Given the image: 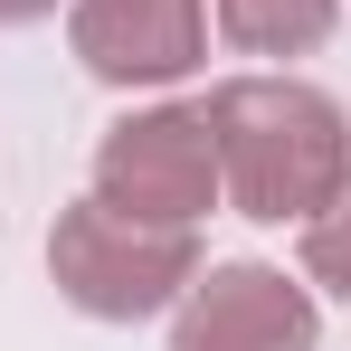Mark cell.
<instances>
[{"label":"cell","mask_w":351,"mask_h":351,"mask_svg":"<svg viewBox=\"0 0 351 351\" xmlns=\"http://www.w3.org/2000/svg\"><path fill=\"white\" fill-rule=\"evenodd\" d=\"M209 133H219V199H237V219L256 228L313 219L351 180V114L304 76H228L209 95Z\"/></svg>","instance_id":"obj_1"},{"label":"cell","mask_w":351,"mask_h":351,"mask_svg":"<svg viewBox=\"0 0 351 351\" xmlns=\"http://www.w3.org/2000/svg\"><path fill=\"white\" fill-rule=\"evenodd\" d=\"M48 276L76 313L95 323H143V313H171L180 285L199 276V228H152V219H123L95 190L58 209L48 228Z\"/></svg>","instance_id":"obj_2"},{"label":"cell","mask_w":351,"mask_h":351,"mask_svg":"<svg viewBox=\"0 0 351 351\" xmlns=\"http://www.w3.org/2000/svg\"><path fill=\"white\" fill-rule=\"evenodd\" d=\"M95 199L152 228H199L219 209V133L209 105H143L95 143Z\"/></svg>","instance_id":"obj_3"},{"label":"cell","mask_w":351,"mask_h":351,"mask_svg":"<svg viewBox=\"0 0 351 351\" xmlns=\"http://www.w3.org/2000/svg\"><path fill=\"white\" fill-rule=\"evenodd\" d=\"M313 342H323L313 294L285 285V266H256V256L199 266L171 304V351H313Z\"/></svg>","instance_id":"obj_4"},{"label":"cell","mask_w":351,"mask_h":351,"mask_svg":"<svg viewBox=\"0 0 351 351\" xmlns=\"http://www.w3.org/2000/svg\"><path fill=\"white\" fill-rule=\"evenodd\" d=\"M66 38L95 86H180L209 58V0H66Z\"/></svg>","instance_id":"obj_5"},{"label":"cell","mask_w":351,"mask_h":351,"mask_svg":"<svg viewBox=\"0 0 351 351\" xmlns=\"http://www.w3.org/2000/svg\"><path fill=\"white\" fill-rule=\"evenodd\" d=\"M219 38L237 58H313L342 19V0H209Z\"/></svg>","instance_id":"obj_6"},{"label":"cell","mask_w":351,"mask_h":351,"mask_svg":"<svg viewBox=\"0 0 351 351\" xmlns=\"http://www.w3.org/2000/svg\"><path fill=\"white\" fill-rule=\"evenodd\" d=\"M294 256H304V285H323V294L351 304V180L313 209V219H294Z\"/></svg>","instance_id":"obj_7"},{"label":"cell","mask_w":351,"mask_h":351,"mask_svg":"<svg viewBox=\"0 0 351 351\" xmlns=\"http://www.w3.org/2000/svg\"><path fill=\"white\" fill-rule=\"evenodd\" d=\"M58 0H0V29H29V19H48Z\"/></svg>","instance_id":"obj_8"}]
</instances>
